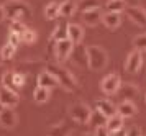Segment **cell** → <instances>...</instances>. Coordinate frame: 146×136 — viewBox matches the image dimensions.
I'll list each match as a JSON object with an SVG mask.
<instances>
[{"label":"cell","mask_w":146,"mask_h":136,"mask_svg":"<svg viewBox=\"0 0 146 136\" xmlns=\"http://www.w3.org/2000/svg\"><path fill=\"white\" fill-rule=\"evenodd\" d=\"M95 108H97V111H100L105 118H110V117H113V115H117V107H115L110 100H105V98L97 100V102H95Z\"/></svg>","instance_id":"13"},{"label":"cell","mask_w":146,"mask_h":136,"mask_svg":"<svg viewBox=\"0 0 146 136\" xmlns=\"http://www.w3.org/2000/svg\"><path fill=\"white\" fill-rule=\"evenodd\" d=\"M89 123H92L95 128L97 126H105V123H107V118L100 113V111H92V115H90V120H89Z\"/></svg>","instance_id":"27"},{"label":"cell","mask_w":146,"mask_h":136,"mask_svg":"<svg viewBox=\"0 0 146 136\" xmlns=\"http://www.w3.org/2000/svg\"><path fill=\"white\" fill-rule=\"evenodd\" d=\"M20 38H21L23 43L31 44V43H35V41L38 39V33H36V30H30V28H27V30L20 34Z\"/></svg>","instance_id":"26"},{"label":"cell","mask_w":146,"mask_h":136,"mask_svg":"<svg viewBox=\"0 0 146 136\" xmlns=\"http://www.w3.org/2000/svg\"><path fill=\"white\" fill-rule=\"evenodd\" d=\"M44 17L48 20H56L59 17V3L58 2H49L44 7Z\"/></svg>","instance_id":"22"},{"label":"cell","mask_w":146,"mask_h":136,"mask_svg":"<svg viewBox=\"0 0 146 136\" xmlns=\"http://www.w3.org/2000/svg\"><path fill=\"white\" fill-rule=\"evenodd\" d=\"M0 125L7 130H12L18 125V117H17L13 108H5L3 107V110L0 111Z\"/></svg>","instance_id":"10"},{"label":"cell","mask_w":146,"mask_h":136,"mask_svg":"<svg viewBox=\"0 0 146 136\" xmlns=\"http://www.w3.org/2000/svg\"><path fill=\"white\" fill-rule=\"evenodd\" d=\"M2 110H3V105L0 103V111H2Z\"/></svg>","instance_id":"37"},{"label":"cell","mask_w":146,"mask_h":136,"mask_svg":"<svg viewBox=\"0 0 146 136\" xmlns=\"http://www.w3.org/2000/svg\"><path fill=\"white\" fill-rule=\"evenodd\" d=\"M105 128L108 133H113V131H118L123 128V118L120 115H113V117L107 118V123H105Z\"/></svg>","instance_id":"20"},{"label":"cell","mask_w":146,"mask_h":136,"mask_svg":"<svg viewBox=\"0 0 146 136\" xmlns=\"http://www.w3.org/2000/svg\"><path fill=\"white\" fill-rule=\"evenodd\" d=\"M138 113V108H136V105L133 103V102H130V100H121L118 105H117V115H120V117L123 118H131L135 117Z\"/></svg>","instance_id":"12"},{"label":"cell","mask_w":146,"mask_h":136,"mask_svg":"<svg viewBox=\"0 0 146 136\" xmlns=\"http://www.w3.org/2000/svg\"><path fill=\"white\" fill-rule=\"evenodd\" d=\"M110 136H126V130L121 128V130H118V131H113V133H110Z\"/></svg>","instance_id":"34"},{"label":"cell","mask_w":146,"mask_h":136,"mask_svg":"<svg viewBox=\"0 0 146 136\" xmlns=\"http://www.w3.org/2000/svg\"><path fill=\"white\" fill-rule=\"evenodd\" d=\"M20 41H21V38H20V34H17V33H8V41L7 43H10V44H13L15 48L20 44Z\"/></svg>","instance_id":"31"},{"label":"cell","mask_w":146,"mask_h":136,"mask_svg":"<svg viewBox=\"0 0 146 136\" xmlns=\"http://www.w3.org/2000/svg\"><path fill=\"white\" fill-rule=\"evenodd\" d=\"M3 10H5V18L12 20V21L15 20L23 21V18L31 17V8L25 0H8L3 5Z\"/></svg>","instance_id":"3"},{"label":"cell","mask_w":146,"mask_h":136,"mask_svg":"<svg viewBox=\"0 0 146 136\" xmlns=\"http://www.w3.org/2000/svg\"><path fill=\"white\" fill-rule=\"evenodd\" d=\"M102 23L110 28V30H115L118 28L120 23H121V15L120 13H112V12H105L102 15Z\"/></svg>","instance_id":"15"},{"label":"cell","mask_w":146,"mask_h":136,"mask_svg":"<svg viewBox=\"0 0 146 136\" xmlns=\"http://www.w3.org/2000/svg\"><path fill=\"white\" fill-rule=\"evenodd\" d=\"M126 136H143L141 128H138V126H133V128H130V130L126 131Z\"/></svg>","instance_id":"33"},{"label":"cell","mask_w":146,"mask_h":136,"mask_svg":"<svg viewBox=\"0 0 146 136\" xmlns=\"http://www.w3.org/2000/svg\"><path fill=\"white\" fill-rule=\"evenodd\" d=\"M123 12H125V15L131 20L133 23H136L138 26H146V12H145V8H141L139 5H126Z\"/></svg>","instance_id":"7"},{"label":"cell","mask_w":146,"mask_h":136,"mask_svg":"<svg viewBox=\"0 0 146 136\" xmlns=\"http://www.w3.org/2000/svg\"><path fill=\"white\" fill-rule=\"evenodd\" d=\"M51 97V90H48L44 87H36L33 92V98L36 103H46Z\"/></svg>","instance_id":"21"},{"label":"cell","mask_w":146,"mask_h":136,"mask_svg":"<svg viewBox=\"0 0 146 136\" xmlns=\"http://www.w3.org/2000/svg\"><path fill=\"white\" fill-rule=\"evenodd\" d=\"M141 66H143V54L135 49V51H131L128 54V58H126L125 69H126V72L135 74V72H138L139 69H141Z\"/></svg>","instance_id":"9"},{"label":"cell","mask_w":146,"mask_h":136,"mask_svg":"<svg viewBox=\"0 0 146 136\" xmlns=\"http://www.w3.org/2000/svg\"><path fill=\"white\" fill-rule=\"evenodd\" d=\"M46 72H49V74L58 80V84L62 85L66 90H76L77 80L74 79V76L67 71L66 67H62V66L58 64V62H48Z\"/></svg>","instance_id":"1"},{"label":"cell","mask_w":146,"mask_h":136,"mask_svg":"<svg viewBox=\"0 0 146 136\" xmlns=\"http://www.w3.org/2000/svg\"><path fill=\"white\" fill-rule=\"evenodd\" d=\"M5 20V10H3V5H0V21Z\"/></svg>","instance_id":"35"},{"label":"cell","mask_w":146,"mask_h":136,"mask_svg":"<svg viewBox=\"0 0 146 136\" xmlns=\"http://www.w3.org/2000/svg\"><path fill=\"white\" fill-rule=\"evenodd\" d=\"M120 84H121V79H120V76H118V74H115V72H112V74H108V76H105V77H104V80H102L100 87H102V90L105 92V94L112 95V94H117V92H118Z\"/></svg>","instance_id":"8"},{"label":"cell","mask_w":146,"mask_h":136,"mask_svg":"<svg viewBox=\"0 0 146 136\" xmlns=\"http://www.w3.org/2000/svg\"><path fill=\"white\" fill-rule=\"evenodd\" d=\"M25 82H27V76H25L23 72H13V77H12V84H13V87L21 89V87L25 85Z\"/></svg>","instance_id":"29"},{"label":"cell","mask_w":146,"mask_h":136,"mask_svg":"<svg viewBox=\"0 0 146 136\" xmlns=\"http://www.w3.org/2000/svg\"><path fill=\"white\" fill-rule=\"evenodd\" d=\"M58 80L49 74V72H41L40 76H38V87H44L48 90H53L54 87H58Z\"/></svg>","instance_id":"17"},{"label":"cell","mask_w":146,"mask_h":136,"mask_svg":"<svg viewBox=\"0 0 146 136\" xmlns=\"http://www.w3.org/2000/svg\"><path fill=\"white\" fill-rule=\"evenodd\" d=\"M118 92L121 94V98H125V100H130L131 102L133 98L138 97V87L131 82H126V84H120V89Z\"/></svg>","instance_id":"16"},{"label":"cell","mask_w":146,"mask_h":136,"mask_svg":"<svg viewBox=\"0 0 146 136\" xmlns=\"http://www.w3.org/2000/svg\"><path fill=\"white\" fill-rule=\"evenodd\" d=\"M18 102H20V95L13 89L5 87V85L0 87V103L5 108H15L18 105Z\"/></svg>","instance_id":"6"},{"label":"cell","mask_w":146,"mask_h":136,"mask_svg":"<svg viewBox=\"0 0 146 136\" xmlns=\"http://www.w3.org/2000/svg\"><path fill=\"white\" fill-rule=\"evenodd\" d=\"M94 136H110V133L107 131L105 126H97V128H95V133H94Z\"/></svg>","instance_id":"32"},{"label":"cell","mask_w":146,"mask_h":136,"mask_svg":"<svg viewBox=\"0 0 146 136\" xmlns=\"http://www.w3.org/2000/svg\"><path fill=\"white\" fill-rule=\"evenodd\" d=\"M72 49H74V44L71 39H59L54 43V56H56V61L58 62H64L71 54H72Z\"/></svg>","instance_id":"5"},{"label":"cell","mask_w":146,"mask_h":136,"mask_svg":"<svg viewBox=\"0 0 146 136\" xmlns=\"http://www.w3.org/2000/svg\"><path fill=\"white\" fill-rule=\"evenodd\" d=\"M133 44H135V49H136V51L145 52L146 51V33L138 34L136 38L133 39Z\"/></svg>","instance_id":"28"},{"label":"cell","mask_w":146,"mask_h":136,"mask_svg":"<svg viewBox=\"0 0 146 136\" xmlns=\"http://www.w3.org/2000/svg\"><path fill=\"white\" fill-rule=\"evenodd\" d=\"M76 12H77V3L74 0H64L62 3H59V17L69 18Z\"/></svg>","instance_id":"18"},{"label":"cell","mask_w":146,"mask_h":136,"mask_svg":"<svg viewBox=\"0 0 146 136\" xmlns=\"http://www.w3.org/2000/svg\"><path fill=\"white\" fill-rule=\"evenodd\" d=\"M71 131H72V128L66 121H61L59 125H54L48 130V136H69Z\"/></svg>","instance_id":"19"},{"label":"cell","mask_w":146,"mask_h":136,"mask_svg":"<svg viewBox=\"0 0 146 136\" xmlns=\"http://www.w3.org/2000/svg\"><path fill=\"white\" fill-rule=\"evenodd\" d=\"M86 61L87 67L92 71H102L108 62V56L104 48H100L97 44H90L86 48Z\"/></svg>","instance_id":"2"},{"label":"cell","mask_w":146,"mask_h":136,"mask_svg":"<svg viewBox=\"0 0 146 136\" xmlns=\"http://www.w3.org/2000/svg\"><path fill=\"white\" fill-rule=\"evenodd\" d=\"M102 10L100 8H94V10H89V12L82 13V20L87 26H97L102 21Z\"/></svg>","instance_id":"14"},{"label":"cell","mask_w":146,"mask_h":136,"mask_svg":"<svg viewBox=\"0 0 146 136\" xmlns=\"http://www.w3.org/2000/svg\"><path fill=\"white\" fill-rule=\"evenodd\" d=\"M125 0H108L107 2V12H112V13H121L125 10Z\"/></svg>","instance_id":"24"},{"label":"cell","mask_w":146,"mask_h":136,"mask_svg":"<svg viewBox=\"0 0 146 136\" xmlns=\"http://www.w3.org/2000/svg\"><path fill=\"white\" fill-rule=\"evenodd\" d=\"M27 30V25L21 21V20H15L10 23V33H17V34H21V33Z\"/></svg>","instance_id":"30"},{"label":"cell","mask_w":146,"mask_h":136,"mask_svg":"<svg viewBox=\"0 0 146 136\" xmlns=\"http://www.w3.org/2000/svg\"><path fill=\"white\" fill-rule=\"evenodd\" d=\"M15 52H17V48L13 44H10V43H5V44L2 46V49H0V58L8 61V59L13 58Z\"/></svg>","instance_id":"25"},{"label":"cell","mask_w":146,"mask_h":136,"mask_svg":"<svg viewBox=\"0 0 146 136\" xmlns=\"http://www.w3.org/2000/svg\"><path fill=\"white\" fill-rule=\"evenodd\" d=\"M84 136H94V133H86Z\"/></svg>","instance_id":"36"},{"label":"cell","mask_w":146,"mask_h":136,"mask_svg":"<svg viewBox=\"0 0 146 136\" xmlns=\"http://www.w3.org/2000/svg\"><path fill=\"white\" fill-rule=\"evenodd\" d=\"M69 111H71V118L80 125H87L90 120V115H92V110L82 102H76L74 105H71Z\"/></svg>","instance_id":"4"},{"label":"cell","mask_w":146,"mask_h":136,"mask_svg":"<svg viewBox=\"0 0 146 136\" xmlns=\"http://www.w3.org/2000/svg\"><path fill=\"white\" fill-rule=\"evenodd\" d=\"M94 8H100V2L99 0H79L77 2V10L80 12H89V10H94Z\"/></svg>","instance_id":"23"},{"label":"cell","mask_w":146,"mask_h":136,"mask_svg":"<svg viewBox=\"0 0 146 136\" xmlns=\"http://www.w3.org/2000/svg\"><path fill=\"white\" fill-rule=\"evenodd\" d=\"M84 28L80 25H77V23H67V26H66V36H67V39H71L72 41V44L76 46V44H79L80 41L84 39Z\"/></svg>","instance_id":"11"}]
</instances>
